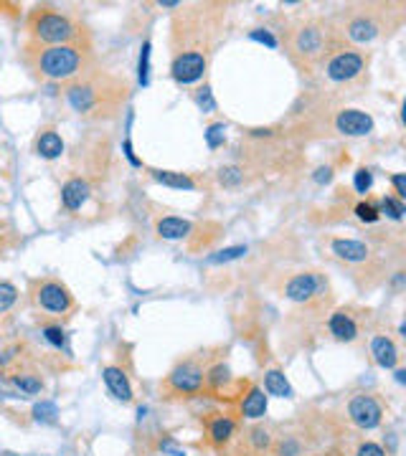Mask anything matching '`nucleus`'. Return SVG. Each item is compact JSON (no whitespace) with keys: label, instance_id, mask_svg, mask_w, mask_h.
<instances>
[{"label":"nucleus","instance_id":"aec40b11","mask_svg":"<svg viewBox=\"0 0 406 456\" xmlns=\"http://www.w3.org/2000/svg\"><path fill=\"white\" fill-rule=\"evenodd\" d=\"M241 413L247 418H262L266 413V396L264 390L259 388H252L249 390V396L244 398V403H241Z\"/></svg>","mask_w":406,"mask_h":456},{"label":"nucleus","instance_id":"f3484780","mask_svg":"<svg viewBox=\"0 0 406 456\" xmlns=\"http://www.w3.org/2000/svg\"><path fill=\"white\" fill-rule=\"evenodd\" d=\"M371 355L381 368H396V363H399V350H396V345L388 338H384V335H376V338L371 340Z\"/></svg>","mask_w":406,"mask_h":456},{"label":"nucleus","instance_id":"1a4fd4ad","mask_svg":"<svg viewBox=\"0 0 406 456\" xmlns=\"http://www.w3.org/2000/svg\"><path fill=\"white\" fill-rule=\"evenodd\" d=\"M327 279L318 271H302V274H295L285 282V297L292 299V302H315L323 294H327Z\"/></svg>","mask_w":406,"mask_h":456},{"label":"nucleus","instance_id":"a878e982","mask_svg":"<svg viewBox=\"0 0 406 456\" xmlns=\"http://www.w3.org/2000/svg\"><path fill=\"white\" fill-rule=\"evenodd\" d=\"M13 380L23 393H28V396H36V393H41V388H43V383L34 375H15Z\"/></svg>","mask_w":406,"mask_h":456},{"label":"nucleus","instance_id":"bb28decb","mask_svg":"<svg viewBox=\"0 0 406 456\" xmlns=\"http://www.w3.org/2000/svg\"><path fill=\"white\" fill-rule=\"evenodd\" d=\"M224 139H226V130H224V125H211L206 130V145L211 147V150L224 145Z\"/></svg>","mask_w":406,"mask_h":456},{"label":"nucleus","instance_id":"f8f14e48","mask_svg":"<svg viewBox=\"0 0 406 456\" xmlns=\"http://www.w3.org/2000/svg\"><path fill=\"white\" fill-rule=\"evenodd\" d=\"M330 251L338 261L343 264H368L371 261V249H368L363 241H356V238H333L330 241Z\"/></svg>","mask_w":406,"mask_h":456},{"label":"nucleus","instance_id":"4be33fe9","mask_svg":"<svg viewBox=\"0 0 406 456\" xmlns=\"http://www.w3.org/2000/svg\"><path fill=\"white\" fill-rule=\"evenodd\" d=\"M153 178L158 180V183H163V186H170V188H186V191H194L196 183L191 178H188L186 172H170V170H155Z\"/></svg>","mask_w":406,"mask_h":456},{"label":"nucleus","instance_id":"a211bd4d","mask_svg":"<svg viewBox=\"0 0 406 456\" xmlns=\"http://www.w3.org/2000/svg\"><path fill=\"white\" fill-rule=\"evenodd\" d=\"M34 147L43 160H56L61 152H64V139H61L59 132H53V130H43V132H39V137H36Z\"/></svg>","mask_w":406,"mask_h":456},{"label":"nucleus","instance_id":"cd10ccee","mask_svg":"<svg viewBox=\"0 0 406 456\" xmlns=\"http://www.w3.org/2000/svg\"><path fill=\"white\" fill-rule=\"evenodd\" d=\"M43 335H46L48 343L56 345V347H64V343H67V335H64V330H61L59 324H46V327H43Z\"/></svg>","mask_w":406,"mask_h":456},{"label":"nucleus","instance_id":"2f4dec72","mask_svg":"<svg viewBox=\"0 0 406 456\" xmlns=\"http://www.w3.org/2000/svg\"><path fill=\"white\" fill-rule=\"evenodd\" d=\"M241 178H244V175H241L239 167H221V183H226V186H236Z\"/></svg>","mask_w":406,"mask_h":456},{"label":"nucleus","instance_id":"72a5a7b5","mask_svg":"<svg viewBox=\"0 0 406 456\" xmlns=\"http://www.w3.org/2000/svg\"><path fill=\"white\" fill-rule=\"evenodd\" d=\"M358 456H386V454H384V449H381L379 443L366 441V443H360V446H358Z\"/></svg>","mask_w":406,"mask_h":456},{"label":"nucleus","instance_id":"2eb2a0df","mask_svg":"<svg viewBox=\"0 0 406 456\" xmlns=\"http://www.w3.org/2000/svg\"><path fill=\"white\" fill-rule=\"evenodd\" d=\"M327 327H330V335L335 340H340V343H353L358 338V324H356V319L346 310L333 312L330 319H327Z\"/></svg>","mask_w":406,"mask_h":456},{"label":"nucleus","instance_id":"c85d7f7f","mask_svg":"<svg viewBox=\"0 0 406 456\" xmlns=\"http://www.w3.org/2000/svg\"><path fill=\"white\" fill-rule=\"evenodd\" d=\"M356 216H358L360 221L373 223V221H379V208H376L373 203H360L358 208H356Z\"/></svg>","mask_w":406,"mask_h":456},{"label":"nucleus","instance_id":"7ed1b4c3","mask_svg":"<svg viewBox=\"0 0 406 456\" xmlns=\"http://www.w3.org/2000/svg\"><path fill=\"white\" fill-rule=\"evenodd\" d=\"M67 102L74 112L87 119H112L120 114L127 99V84L107 71H92L69 84Z\"/></svg>","mask_w":406,"mask_h":456},{"label":"nucleus","instance_id":"f257e3e1","mask_svg":"<svg viewBox=\"0 0 406 456\" xmlns=\"http://www.w3.org/2000/svg\"><path fill=\"white\" fill-rule=\"evenodd\" d=\"M221 6L196 3L183 6L173 20V64L170 74L178 84H194L203 79L211 59L213 36L219 26Z\"/></svg>","mask_w":406,"mask_h":456},{"label":"nucleus","instance_id":"423d86ee","mask_svg":"<svg viewBox=\"0 0 406 456\" xmlns=\"http://www.w3.org/2000/svg\"><path fill=\"white\" fill-rule=\"evenodd\" d=\"M388 6L384 3H356V6L343 8L333 23L335 39L363 46L371 43L386 31Z\"/></svg>","mask_w":406,"mask_h":456},{"label":"nucleus","instance_id":"6e6552de","mask_svg":"<svg viewBox=\"0 0 406 456\" xmlns=\"http://www.w3.org/2000/svg\"><path fill=\"white\" fill-rule=\"evenodd\" d=\"M31 302L36 304V310L46 312L51 317H69L76 310V299L69 286L51 277L31 282Z\"/></svg>","mask_w":406,"mask_h":456},{"label":"nucleus","instance_id":"c756f323","mask_svg":"<svg viewBox=\"0 0 406 456\" xmlns=\"http://www.w3.org/2000/svg\"><path fill=\"white\" fill-rule=\"evenodd\" d=\"M34 413H36V418L39 421H46V423H51L53 418H56V406L53 403H48V401H43V403H39L34 408Z\"/></svg>","mask_w":406,"mask_h":456},{"label":"nucleus","instance_id":"412c9836","mask_svg":"<svg viewBox=\"0 0 406 456\" xmlns=\"http://www.w3.org/2000/svg\"><path fill=\"white\" fill-rule=\"evenodd\" d=\"M264 388L269 396H277V398H290L292 396V385L287 383V378L282 375L280 371H269L264 375Z\"/></svg>","mask_w":406,"mask_h":456},{"label":"nucleus","instance_id":"7c9ffc66","mask_svg":"<svg viewBox=\"0 0 406 456\" xmlns=\"http://www.w3.org/2000/svg\"><path fill=\"white\" fill-rule=\"evenodd\" d=\"M373 186V175L366 170V167H360L358 172H356V191L358 193H368Z\"/></svg>","mask_w":406,"mask_h":456},{"label":"nucleus","instance_id":"9b49d317","mask_svg":"<svg viewBox=\"0 0 406 456\" xmlns=\"http://www.w3.org/2000/svg\"><path fill=\"white\" fill-rule=\"evenodd\" d=\"M203 383H206V375H203V371H201L196 363L178 365V368L168 375V385H170L175 393H183V396L198 393V390L203 388Z\"/></svg>","mask_w":406,"mask_h":456},{"label":"nucleus","instance_id":"20e7f679","mask_svg":"<svg viewBox=\"0 0 406 456\" xmlns=\"http://www.w3.org/2000/svg\"><path fill=\"white\" fill-rule=\"evenodd\" d=\"M335 31L330 23L323 18H300L285 31V48L290 59L302 69V71L313 74L325 61L330 48L335 46Z\"/></svg>","mask_w":406,"mask_h":456},{"label":"nucleus","instance_id":"ddd939ff","mask_svg":"<svg viewBox=\"0 0 406 456\" xmlns=\"http://www.w3.org/2000/svg\"><path fill=\"white\" fill-rule=\"evenodd\" d=\"M335 127H338V132L348 134V137H363L373 130V119L371 114L360 112V109H343L335 117Z\"/></svg>","mask_w":406,"mask_h":456},{"label":"nucleus","instance_id":"58836bf2","mask_svg":"<svg viewBox=\"0 0 406 456\" xmlns=\"http://www.w3.org/2000/svg\"><path fill=\"white\" fill-rule=\"evenodd\" d=\"M163 449H165V451H170V454H173V456H186V451L175 449L173 443H165V446H163Z\"/></svg>","mask_w":406,"mask_h":456},{"label":"nucleus","instance_id":"393cba45","mask_svg":"<svg viewBox=\"0 0 406 456\" xmlns=\"http://www.w3.org/2000/svg\"><path fill=\"white\" fill-rule=\"evenodd\" d=\"M379 213H384V216H388V219H393V221H401V216H404V203H401L399 198H384L381 200Z\"/></svg>","mask_w":406,"mask_h":456},{"label":"nucleus","instance_id":"ea45409f","mask_svg":"<svg viewBox=\"0 0 406 456\" xmlns=\"http://www.w3.org/2000/svg\"><path fill=\"white\" fill-rule=\"evenodd\" d=\"M0 365H3V355H0Z\"/></svg>","mask_w":406,"mask_h":456},{"label":"nucleus","instance_id":"39448f33","mask_svg":"<svg viewBox=\"0 0 406 456\" xmlns=\"http://www.w3.org/2000/svg\"><path fill=\"white\" fill-rule=\"evenodd\" d=\"M28 34L46 46H92L89 31L79 18L53 6H39L28 13Z\"/></svg>","mask_w":406,"mask_h":456},{"label":"nucleus","instance_id":"4468645a","mask_svg":"<svg viewBox=\"0 0 406 456\" xmlns=\"http://www.w3.org/2000/svg\"><path fill=\"white\" fill-rule=\"evenodd\" d=\"M89 198V183L84 178H72L61 188V203L67 211H79Z\"/></svg>","mask_w":406,"mask_h":456},{"label":"nucleus","instance_id":"dca6fc26","mask_svg":"<svg viewBox=\"0 0 406 456\" xmlns=\"http://www.w3.org/2000/svg\"><path fill=\"white\" fill-rule=\"evenodd\" d=\"M102 378H104L107 388H109V393H112L117 401H122V403H130V401H133V388H130V380H127L122 368H112V365H109V368H104Z\"/></svg>","mask_w":406,"mask_h":456},{"label":"nucleus","instance_id":"0eeeda50","mask_svg":"<svg viewBox=\"0 0 406 456\" xmlns=\"http://www.w3.org/2000/svg\"><path fill=\"white\" fill-rule=\"evenodd\" d=\"M368 67V56L360 48L346 46L343 41H335V46L325 56V61L320 64V71L330 84H356L363 79Z\"/></svg>","mask_w":406,"mask_h":456},{"label":"nucleus","instance_id":"473e14b6","mask_svg":"<svg viewBox=\"0 0 406 456\" xmlns=\"http://www.w3.org/2000/svg\"><path fill=\"white\" fill-rule=\"evenodd\" d=\"M226 378H229V371L224 368V365H216L211 373L206 375V380L211 385H221V383H226Z\"/></svg>","mask_w":406,"mask_h":456},{"label":"nucleus","instance_id":"c9c22d12","mask_svg":"<svg viewBox=\"0 0 406 456\" xmlns=\"http://www.w3.org/2000/svg\"><path fill=\"white\" fill-rule=\"evenodd\" d=\"M391 183H393V188H396V198L401 200L406 195V178L399 172V175H393L391 178Z\"/></svg>","mask_w":406,"mask_h":456},{"label":"nucleus","instance_id":"f704fd0d","mask_svg":"<svg viewBox=\"0 0 406 456\" xmlns=\"http://www.w3.org/2000/svg\"><path fill=\"white\" fill-rule=\"evenodd\" d=\"M244 254V249L241 246H234V249H226V251H221V256H213L211 261H229V258H236Z\"/></svg>","mask_w":406,"mask_h":456},{"label":"nucleus","instance_id":"b1692460","mask_svg":"<svg viewBox=\"0 0 406 456\" xmlns=\"http://www.w3.org/2000/svg\"><path fill=\"white\" fill-rule=\"evenodd\" d=\"M234 434V421L231 418H216V421L211 423V438L216 443H224L229 441Z\"/></svg>","mask_w":406,"mask_h":456},{"label":"nucleus","instance_id":"5701e85b","mask_svg":"<svg viewBox=\"0 0 406 456\" xmlns=\"http://www.w3.org/2000/svg\"><path fill=\"white\" fill-rule=\"evenodd\" d=\"M18 286L11 284V282H0V319H6L13 312V307L18 304Z\"/></svg>","mask_w":406,"mask_h":456},{"label":"nucleus","instance_id":"e433bc0d","mask_svg":"<svg viewBox=\"0 0 406 456\" xmlns=\"http://www.w3.org/2000/svg\"><path fill=\"white\" fill-rule=\"evenodd\" d=\"M201 92H203V94H198V104L206 106L208 112H211L213 106H216V104H213V99H211V94H208V89H201Z\"/></svg>","mask_w":406,"mask_h":456},{"label":"nucleus","instance_id":"9d476101","mask_svg":"<svg viewBox=\"0 0 406 456\" xmlns=\"http://www.w3.org/2000/svg\"><path fill=\"white\" fill-rule=\"evenodd\" d=\"M348 416L351 421L363 431H371L376 429L381 423V416H384V410H381L379 401L371 396H356L351 403H348Z\"/></svg>","mask_w":406,"mask_h":456},{"label":"nucleus","instance_id":"f03ea898","mask_svg":"<svg viewBox=\"0 0 406 456\" xmlns=\"http://www.w3.org/2000/svg\"><path fill=\"white\" fill-rule=\"evenodd\" d=\"M23 64L36 79L53 84H74L94 69L92 46H46L28 41L23 48Z\"/></svg>","mask_w":406,"mask_h":456},{"label":"nucleus","instance_id":"4c0bfd02","mask_svg":"<svg viewBox=\"0 0 406 456\" xmlns=\"http://www.w3.org/2000/svg\"><path fill=\"white\" fill-rule=\"evenodd\" d=\"M252 39H257V41H264L266 46H272V48L277 46V41H274V36H272V34H266V31H264V34H252Z\"/></svg>","mask_w":406,"mask_h":456},{"label":"nucleus","instance_id":"6ab92c4d","mask_svg":"<svg viewBox=\"0 0 406 456\" xmlns=\"http://www.w3.org/2000/svg\"><path fill=\"white\" fill-rule=\"evenodd\" d=\"M194 226L183 219H175V216H168V219L158 221V233L168 241H178V238H186L191 233Z\"/></svg>","mask_w":406,"mask_h":456}]
</instances>
